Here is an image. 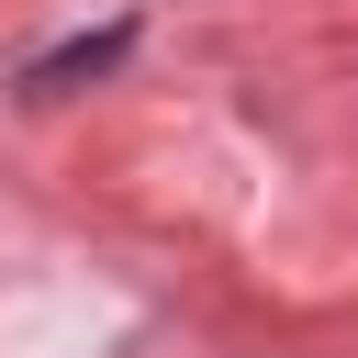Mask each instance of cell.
I'll return each mask as SVG.
<instances>
[{"label": "cell", "instance_id": "1", "mask_svg": "<svg viewBox=\"0 0 358 358\" xmlns=\"http://www.w3.org/2000/svg\"><path fill=\"white\" fill-rule=\"evenodd\" d=\"M123 56V34H90V45H67V56H45L34 67V90H67V78H90V67H112Z\"/></svg>", "mask_w": 358, "mask_h": 358}]
</instances>
